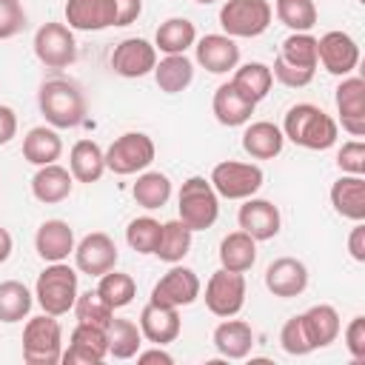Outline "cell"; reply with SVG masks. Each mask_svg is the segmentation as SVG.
<instances>
[{"mask_svg": "<svg viewBox=\"0 0 365 365\" xmlns=\"http://www.w3.org/2000/svg\"><path fill=\"white\" fill-rule=\"evenodd\" d=\"M282 134H285V140H291L299 148L325 151V148H331L336 143L339 125L319 106H314V103H297V106H291L285 111Z\"/></svg>", "mask_w": 365, "mask_h": 365, "instance_id": "1", "label": "cell"}, {"mask_svg": "<svg viewBox=\"0 0 365 365\" xmlns=\"http://www.w3.org/2000/svg\"><path fill=\"white\" fill-rule=\"evenodd\" d=\"M317 37L311 31H291L274 57L271 74L288 88H305L317 74Z\"/></svg>", "mask_w": 365, "mask_h": 365, "instance_id": "2", "label": "cell"}, {"mask_svg": "<svg viewBox=\"0 0 365 365\" xmlns=\"http://www.w3.org/2000/svg\"><path fill=\"white\" fill-rule=\"evenodd\" d=\"M40 114L51 128H74L86 120V94L68 77H48L37 91Z\"/></svg>", "mask_w": 365, "mask_h": 365, "instance_id": "3", "label": "cell"}, {"mask_svg": "<svg viewBox=\"0 0 365 365\" xmlns=\"http://www.w3.org/2000/svg\"><path fill=\"white\" fill-rule=\"evenodd\" d=\"M77 268L66 265V262H48L37 282H34V299L37 305L43 308V314H51V317H63L74 308V299H77Z\"/></svg>", "mask_w": 365, "mask_h": 365, "instance_id": "4", "label": "cell"}, {"mask_svg": "<svg viewBox=\"0 0 365 365\" xmlns=\"http://www.w3.org/2000/svg\"><path fill=\"white\" fill-rule=\"evenodd\" d=\"M177 211L191 231H205L220 217V197L205 177H188L177 194Z\"/></svg>", "mask_w": 365, "mask_h": 365, "instance_id": "5", "label": "cell"}, {"mask_svg": "<svg viewBox=\"0 0 365 365\" xmlns=\"http://www.w3.org/2000/svg\"><path fill=\"white\" fill-rule=\"evenodd\" d=\"M23 359L29 365H57L63 359V328L57 317H31L23 328Z\"/></svg>", "mask_w": 365, "mask_h": 365, "instance_id": "6", "label": "cell"}, {"mask_svg": "<svg viewBox=\"0 0 365 365\" xmlns=\"http://www.w3.org/2000/svg\"><path fill=\"white\" fill-rule=\"evenodd\" d=\"M274 9L268 0H225L220 9V26L228 37H259L271 26Z\"/></svg>", "mask_w": 365, "mask_h": 365, "instance_id": "7", "label": "cell"}, {"mask_svg": "<svg viewBox=\"0 0 365 365\" xmlns=\"http://www.w3.org/2000/svg\"><path fill=\"white\" fill-rule=\"evenodd\" d=\"M154 154H157V148L148 134L125 131L106 148V168L120 177H128V174L145 171L154 163Z\"/></svg>", "mask_w": 365, "mask_h": 365, "instance_id": "8", "label": "cell"}, {"mask_svg": "<svg viewBox=\"0 0 365 365\" xmlns=\"http://www.w3.org/2000/svg\"><path fill=\"white\" fill-rule=\"evenodd\" d=\"M262 168L254 163H240V160H222L211 168L208 182L214 185L217 197L225 200H248L262 188Z\"/></svg>", "mask_w": 365, "mask_h": 365, "instance_id": "9", "label": "cell"}, {"mask_svg": "<svg viewBox=\"0 0 365 365\" xmlns=\"http://www.w3.org/2000/svg\"><path fill=\"white\" fill-rule=\"evenodd\" d=\"M31 46L46 68H68L77 60V40L66 23H43Z\"/></svg>", "mask_w": 365, "mask_h": 365, "instance_id": "10", "label": "cell"}, {"mask_svg": "<svg viewBox=\"0 0 365 365\" xmlns=\"http://www.w3.org/2000/svg\"><path fill=\"white\" fill-rule=\"evenodd\" d=\"M245 305V277L237 271H214L205 282V308L214 317H237Z\"/></svg>", "mask_w": 365, "mask_h": 365, "instance_id": "11", "label": "cell"}, {"mask_svg": "<svg viewBox=\"0 0 365 365\" xmlns=\"http://www.w3.org/2000/svg\"><path fill=\"white\" fill-rule=\"evenodd\" d=\"M317 60L334 77H348L359 66V46L348 31H325L317 37Z\"/></svg>", "mask_w": 365, "mask_h": 365, "instance_id": "12", "label": "cell"}, {"mask_svg": "<svg viewBox=\"0 0 365 365\" xmlns=\"http://www.w3.org/2000/svg\"><path fill=\"white\" fill-rule=\"evenodd\" d=\"M117 259H120V251L106 231H91L74 245V268L80 274L103 277L117 265Z\"/></svg>", "mask_w": 365, "mask_h": 365, "instance_id": "13", "label": "cell"}, {"mask_svg": "<svg viewBox=\"0 0 365 365\" xmlns=\"http://www.w3.org/2000/svg\"><path fill=\"white\" fill-rule=\"evenodd\" d=\"M157 66V48L145 37H125L111 51V68L120 77H145Z\"/></svg>", "mask_w": 365, "mask_h": 365, "instance_id": "14", "label": "cell"}, {"mask_svg": "<svg viewBox=\"0 0 365 365\" xmlns=\"http://www.w3.org/2000/svg\"><path fill=\"white\" fill-rule=\"evenodd\" d=\"M200 288L202 285H200L197 271L174 262V268H168L157 279V285L151 288V299L163 302V305H171V308H182V305H191L200 297Z\"/></svg>", "mask_w": 365, "mask_h": 365, "instance_id": "15", "label": "cell"}, {"mask_svg": "<svg viewBox=\"0 0 365 365\" xmlns=\"http://www.w3.org/2000/svg\"><path fill=\"white\" fill-rule=\"evenodd\" d=\"M108 356V334L106 328L88 325V322H77L71 336H68V348L63 351L66 365H97Z\"/></svg>", "mask_w": 365, "mask_h": 365, "instance_id": "16", "label": "cell"}, {"mask_svg": "<svg viewBox=\"0 0 365 365\" xmlns=\"http://www.w3.org/2000/svg\"><path fill=\"white\" fill-rule=\"evenodd\" d=\"M336 111H339V123L351 137H362L365 134V80L362 77H342V83L336 86Z\"/></svg>", "mask_w": 365, "mask_h": 365, "instance_id": "17", "label": "cell"}, {"mask_svg": "<svg viewBox=\"0 0 365 365\" xmlns=\"http://www.w3.org/2000/svg\"><path fill=\"white\" fill-rule=\"evenodd\" d=\"M237 222L245 234H251L257 242H262V240H274L279 234L282 217H279V208L271 200L248 197V200H242V205L237 211Z\"/></svg>", "mask_w": 365, "mask_h": 365, "instance_id": "18", "label": "cell"}, {"mask_svg": "<svg viewBox=\"0 0 365 365\" xmlns=\"http://www.w3.org/2000/svg\"><path fill=\"white\" fill-rule=\"evenodd\" d=\"M197 63L211 74H228L240 66V46L228 34H205L194 43Z\"/></svg>", "mask_w": 365, "mask_h": 365, "instance_id": "19", "label": "cell"}, {"mask_svg": "<svg viewBox=\"0 0 365 365\" xmlns=\"http://www.w3.org/2000/svg\"><path fill=\"white\" fill-rule=\"evenodd\" d=\"M265 288L279 297V299H291L299 297L308 288V268L302 259L297 257H279L265 268Z\"/></svg>", "mask_w": 365, "mask_h": 365, "instance_id": "20", "label": "cell"}, {"mask_svg": "<svg viewBox=\"0 0 365 365\" xmlns=\"http://www.w3.org/2000/svg\"><path fill=\"white\" fill-rule=\"evenodd\" d=\"M140 331H143V339H148L154 345H168L182 331L180 311L171 308V305H163V302L148 299L143 305V311H140Z\"/></svg>", "mask_w": 365, "mask_h": 365, "instance_id": "21", "label": "cell"}, {"mask_svg": "<svg viewBox=\"0 0 365 365\" xmlns=\"http://www.w3.org/2000/svg\"><path fill=\"white\" fill-rule=\"evenodd\" d=\"M66 23L71 31H103L117 23L114 0H66Z\"/></svg>", "mask_w": 365, "mask_h": 365, "instance_id": "22", "label": "cell"}, {"mask_svg": "<svg viewBox=\"0 0 365 365\" xmlns=\"http://www.w3.org/2000/svg\"><path fill=\"white\" fill-rule=\"evenodd\" d=\"M74 245V228L66 220H46L34 234V251L43 262H66Z\"/></svg>", "mask_w": 365, "mask_h": 365, "instance_id": "23", "label": "cell"}, {"mask_svg": "<svg viewBox=\"0 0 365 365\" xmlns=\"http://www.w3.org/2000/svg\"><path fill=\"white\" fill-rule=\"evenodd\" d=\"M211 342H214L220 356H225V359H245L251 354V348H254V331H251V325L245 319L225 317L214 328Z\"/></svg>", "mask_w": 365, "mask_h": 365, "instance_id": "24", "label": "cell"}, {"mask_svg": "<svg viewBox=\"0 0 365 365\" xmlns=\"http://www.w3.org/2000/svg\"><path fill=\"white\" fill-rule=\"evenodd\" d=\"M282 145H285V134L271 120H257L242 131V151L254 160H274L282 154Z\"/></svg>", "mask_w": 365, "mask_h": 365, "instance_id": "25", "label": "cell"}, {"mask_svg": "<svg viewBox=\"0 0 365 365\" xmlns=\"http://www.w3.org/2000/svg\"><path fill=\"white\" fill-rule=\"evenodd\" d=\"M331 205L339 217L351 222L365 220V180L356 174H342L331 185Z\"/></svg>", "mask_w": 365, "mask_h": 365, "instance_id": "26", "label": "cell"}, {"mask_svg": "<svg viewBox=\"0 0 365 365\" xmlns=\"http://www.w3.org/2000/svg\"><path fill=\"white\" fill-rule=\"evenodd\" d=\"M74 188V177L68 168L57 165V163H48V165H40L37 174L31 177V194L46 202V205H54V202H63Z\"/></svg>", "mask_w": 365, "mask_h": 365, "instance_id": "27", "label": "cell"}, {"mask_svg": "<svg viewBox=\"0 0 365 365\" xmlns=\"http://www.w3.org/2000/svg\"><path fill=\"white\" fill-rule=\"evenodd\" d=\"M211 111H214V117H217L220 125L237 128V125H245V123L251 120L254 103H248L231 83H222V86H217V91H214Z\"/></svg>", "mask_w": 365, "mask_h": 365, "instance_id": "28", "label": "cell"}, {"mask_svg": "<svg viewBox=\"0 0 365 365\" xmlns=\"http://www.w3.org/2000/svg\"><path fill=\"white\" fill-rule=\"evenodd\" d=\"M299 317H302V325H305V334H308L314 351H317V348H328L331 342H336L342 322H339V314H336L334 305L319 302V305H311V308H308L305 314H299Z\"/></svg>", "mask_w": 365, "mask_h": 365, "instance_id": "29", "label": "cell"}, {"mask_svg": "<svg viewBox=\"0 0 365 365\" xmlns=\"http://www.w3.org/2000/svg\"><path fill=\"white\" fill-rule=\"evenodd\" d=\"M254 262H257V240L251 234H245L240 228V231H231L228 237H222V242H220V268L245 274V271L254 268Z\"/></svg>", "mask_w": 365, "mask_h": 365, "instance_id": "30", "label": "cell"}, {"mask_svg": "<svg viewBox=\"0 0 365 365\" xmlns=\"http://www.w3.org/2000/svg\"><path fill=\"white\" fill-rule=\"evenodd\" d=\"M231 86L248 100V103H259L268 97L271 86H274V74H271V66L259 63V60H251L245 66H237L234 68V77H231Z\"/></svg>", "mask_w": 365, "mask_h": 365, "instance_id": "31", "label": "cell"}, {"mask_svg": "<svg viewBox=\"0 0 365 365\" xmlns=\"http://www.w3.org/2000/svg\"><path fill=\"white\" fill-rule=\"evenodd\" d=\"M60 154H63V140H60L57 128H51V125H34L23 137V157L37 168L57 163Z\"/></svg>", "mask_w": 365, "mask_h": 365, "instance_id": "32", "label": "cell"}, {"mask_svg": "<svg viewBox=\"0 0 365 365\" xmlns=\"http://www.w3.org/2000/svg\"><path fill=\"white\" fill-rule=\"evenodd\" d=\"M68 171L77 182H97L106 171V151L94 140H77L68 154Z\"/></svg>", "mask_w": 365, "mask_h": 365, "instance_id": "33", "label": "cell"}, {"mask_svg": "<svg viewBox=\"0 0 365 365\" xmlns=\"http://www.w3.org/2000/svg\"><path fill=\"white\" fill-rule=\"evenodd\" d=\"M197 43V29L188 17H168L154 34V48L163 54H185Z\"/></svg>", "mask_w": 365, "mask_h": 365, "instance_id": "34", "label": "cell"}, {"mask_svg": "<svg viewBox=\"0 0 365 365\" xmlns=\"http://www.w3.org/2000/svg\"><path fill=\"white\" fill-rule=\"evenodd\" d=\"M154 80L160 86V91L165 94H180L191 86L194 80V63L185 54H165L157 66H154Z\"/></svg>", "mask_w": 365, "mask_h": 365, "instance_id": "35", "label": "cell"}, {"mask_svg": "<svg viewBox=\"0 0 365 365\" xmlns=\"http://www.w3.org/2000/svg\"><path fill=\"white\" fill-rule=\"evenodd\" d=\"M106 334H108V356H114V359H131L143 348V331L134 319L114 317L111 325L106 328Z\"/></svg>", "mask_w": 365, "mask_h": 365, "instance_id": "36", "label": "cell"}, {"mask_svg": "<svg viewBox=\"0 0 365 365\" xmlns=\"http://www.w3.org/2000/svg\"><path fill=\"white\" fill-rule=\"evenodd\" d=\"M131 194H134L137 205H143L145 211L163 208L171 200V180L163 171H143L137 177V182L131 185Z\"/></svg>", "mask_w": 365, "mask_h": 365, "instance_id": "37", "label": "cell"}, {"mask_svg": "<svg viewBox=\"0 0 365 365\" xmlns=\"http://www.w3.org/2000/svg\"><path fill=\"white\" fill-rule=\"evenodd\" d=\"M191 237H194V231L177 217V220H168V222H163V234H160V245H157V257L163 259V262H182V257L191 251Z\"/></svg>", "mask_w": 365, "mask_h": 365, "instance_id": "38", "label": "cell"}, {"mask_svg": "<svg viewBox=\"0 0 365 365\" xmlns=\"http://www.w3.org/2000/svg\"><path fill=\"white\" fill-rule=\"evenodd\" d=\"M31 305H34V297L23 282H17V279L0 282V322L11 325V322L26 319Z\"/></svg>", "mask_w": 365, "mask_h": 365, "instance_id": "39", "label": "cell"}, {"mask_svg": "<svg viewBox=\"0 0 365 365\" xmlns=\"http://www.w3.org/2000/svg\"><path fill=\"white\" fill-rule=\"evenodd\" d=\"M274 14L291 31H311L317 26V3L314 0H277Z\"/></svg>", "mask_w": 365, "mask_h": 365, "instance_id": "40", "label": "cell"}, {"mask_svg": "<svg viewBox=\"0 0 365 365\" xmlns=\"http://www.w3.org/2000/svg\"><path fill=\"white\" fill-rule=\"evenodd\" d=\"M97 294L111 305V308H125L134 297H137V282L131 274H123V271H106L97 282Z\"/></svg>", "mask_w": 365, "mask_h": 365, "instance_id": "41", "label": "cell"}, {"mask_svg": "<svg viewBox=\"0 0 365 365\" xmlns=\"http://www.w3.org/2000/svg\"><path fill=\"white\" fill-rule=\"evenodd\" d=\"M71 311L77 314V322H88V325H97V328H108L111 319H114V308L97 294V288L77 294Z\"/></svg>", "mask_w": 365, "mask_h": 365, "instance_id": "42", "label": "cell"}, {"mask_svg": "<svg viewBox=\"0 0 365 365\" xmlns=\"http://www.w3.org/2000/svg\"><path fill=\"white\" fill-rule=\"evenodd\" d=\"M160 234H163V222L160 220H154V217H137L125 228V242L137 254H154L157 245H160Z\"/></svg>", "mask_w": 365, "mask_h": 365, "instance_id": "43", "label": "cell"}, {"mask_svg": "<svg viewBox=\"0 0 365 365\" xmlns=\"http://www.w3.org/2000/svg\"><path fill=\"white\" fill-rule=\"evenodd\" d=\"M279 345H282V351L291 354V356H305V354L314 351V345H311V339H308V334H305V325H302V317H299V314L282 322V328H279Z\"/></svg>", "mask_w": 365, "mask_h": 365, "instance_id": "44", "label": "cell"}, {"mask_svg": "<svg viewBox=\"0 0 365 365\" xmlns=\"http://www.w3.org/2000/svg\"><path fill=\"white\" fill-rule=\"evenodd\" d=\"M336 165L342 174H365V143L362 140H348L342 143V148L336 151Z\"/></svg>", "mask_w": 365, "mask_h": 365, "instance_id": "45", "label": "cell"}, {"mask_svg": "<svg viewBox=\"0 0 365 365\" xmlns=\"http://www.w3.org/2000/svg\"><path fill=\"white\" fill-rule=\"evenodd\" d=\"M26 29V11L20 0H0V40H9Z\"/></svg>", "mask_w": 365, "mask_h": 365, "instance_id": "46", "label": "cell"}, {"mask_svg": "<svg viewBox=\"0 0 365 365\" xmlns=\"http://www.w3.org/2000/svg\"><path fill=\"white\" fill-rule=\"evenodd\" d=\"M345 348H348V354L356 362L365 359V317L362 314L348 322V328H345Z\"/></svg>", "mask_w": 365, "mask_h": 365, "instance_id": "47", "label": "cell"}, {"mask_svg": "<svg viewBox=\"0 0 365 365\" xmlns=\"http://www.w3.org/2000/svg\"><path fill=\"white\" fill-rule=\"evenodd\" d=\"M117 23L114 26H131L143 14V0H114Z\"/></svg>", "mask_w": 365, "mask_h": 365, "instance_id": "48", "label": "cell"}, {"mask_svg": "<svg viewBox=\"0 0 365 365\" xmlns=\"http://www.w3.org/2000/svg\"><path fill=\"white\" fill-rule=\"evenodd\" d=\"M17 137V114L11 106H0V145Z\"/></svg>", "mask_w": 365, "mask_h": 365, "instance_id": "49", "label": "cell"}, {"mask_svg": "<svg viewBox=\"0 0 365 365\" xmlns=\"http://www.w3.org/2000/svg\"><path fill=\"white\" fill-rule=\"evenodd\" d=\"M348 251H351V257L356 262H365V225L362 222H356L351 228V234H348Z\"/></svg>", "mask_w": 365, "mask_h": 365, "instance_id": "50", "label": "cell"}, {"mask_svg": "<svg viewBox=\"0 0 365 365\" xmlns=\"http://www.w3.org/2000/svg\"><path fill=\"white\" fill-rule=\"evenodd\" d=\"M137 362L148 365V362H163V365H171L174 356L168 351H163V345H154L151 351H137Z\"/></svg>", "mask_w": 365, "mask_h": 365, "instance_id": "51", "label": "cell"}, {"mask_svg": "<svg viewBox=\"0 0 365 365\" xmlns=\"http://www.w3.org/2000/svg\"><path fill=\"white\" fill-rule=\"evenodd\" d=\"M11 248H14V240H11V234H9V231L0 225V265H3V262L11 257Z\"/></svg>", "mask_w": 365, "mask_h": 365, "instance_id": "52", "label": "cell"}, {"mask_svg": "<svg viewBox=\"0 0 365 365\" xmlns=\"http://www.w3.org/2000/svg\"><path fill=\"white\" fill-rule=\"evenodd\" d=\"M194 3H202V6H208V3H214V0H194Z\"/></svg>", "mask_w": 365, "mask_h": 365, "instance_id": "53", "label": "cell"}, {"mask_svg": "<svg viewBox=\"0 0 365 365\" xmlns=\"http://www.w3.org/2000/svg\"><path fill=\"white\" fill-rule=\"evenodd\" d=\"M359 3H365V0H359Z\"/></svg>", "mask_w": 365, "mask_h": 365, "instance_id": "54", "label": "cell"}]
</instances>
